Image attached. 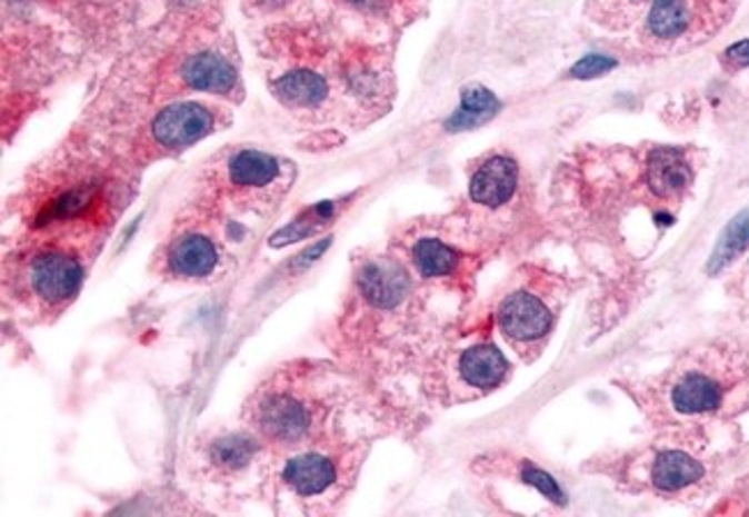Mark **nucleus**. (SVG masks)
Masks as SVG:
<instances>
[{
  "mask_svg": "<svg viewBox=\"0 0 749 517\" xmlns=\"http://www.w3.org/2000/svg\"><path fill=\"white\" fill-rule=\"evenodd\" d=\"M611 10L626 8L635 12L646 8V36L655 42H680L701 30L715 28L725 21L738 0H600Z\"/></svg>",
  "mask_w": 749,
  "mask_h": 517,
  "instance_id": "obj_1",
  "label": "nucleus"
},
{
  "mask_svg": "<svg viewBox=\"0 0 749 517\" xmlns=\"http://www.w3.org/2000/svg\"><path fill=\"white\" fill-rule=\"evenodd\" d=\"M214 128L212 113L194 102L167 107L152 120V135L164 148H184L208 137Z\"/></svg>",
  "mask_w": 749,
  "mask_h": 517,
  "instance_id": "obj_2",
  "label": "nucleus"
},
{
  "mask_svg": "<svg viewBox=\"0 0 749 517\" xmlns=\"http://www.w3.org/2000/svg\"><path fill=\"white\" fill-rule=\"evenodd\" d=\"M83 280V270L77 259L62 252H44L30 266V282L47 302H66L77 296Z\"/></svg>",
  "mask_w": 749,
  "mask_h": 517,
  "instance_id": "obj_3",
  "label": "nucleus"
},
{
  "mask_svg": "<svg viewBox=\"0 0 749 517\" xmlns=\"http://www.w3.org/2000/svg\"><path fill=\"white\" fill-rule=\"evenodd\" d=\"M498 324L508 338L519 342L540 340L547 336L551 328V312L542 306V302L526 291H519L510 296L501 312H498Z\"/></svg>",
  "mask_w": 749,
  "mask_h": 517,
  "instance_id": "obj_4",
  "label": "nucleus"
},
{
  "mask_svg": "<svg viewBox=\"0 0 749 517\" xmlns=\"http://www.w3.org/2000/svg\"><path fill=\"white\" fill-rule=\"evenodd\" d=\"M646 180L660 199H673L692 182V167L680 148H655L648 156Z\"/></svg>",
  "mask_w": 749,
  "mask_h": 517,
  "instance_id": "obj_5",
  "label": "nucleus"
},
{
  "mask_svg": "<svg viewBox=\"0 0 749 517\" xmlns=\"http://www.w3.org/2000/svg\"><path fill=\"white\" fill-rule=\"evenodd\" d=\"M360 289L373 306L392 308L409 294L411 282L401 266L390 259H377L360 270Z\"/></svg>",
  "mask_w": 749,
  "mask_h": 517,
  "instance_id": "obj_6",
  "label": "nucleus"
},
{
  "mask_svg": "<svg viewBox=\"0 0 749 517\" xmlns=\"http://www.w3.org/2000/svg\"><path fill=\"white\" fill-rule=\"evenodd\" d=\"M725 402V386L706 372H685L671 388V405L680 414H710Z\"/></svg>",
  "mask_w": 749,
  "mask_h": 517,
  "instance_id": "obj_7",
  "label": "nucleus"
},
{
  "mask_svg": "<svg viewBox=\"0 0 749 517\" xmlns=\"http://www.w3.org/2000/svg\"><path fill=\"white\" fill-rule=\"evenodd\" d=\"M517 180L519 171L510 158L503 156L491 158L471 178V199L489 208L503 206L506 201L512 199L517 190Z\"/></svg>",
  "mask_w": 749,
  "mask_h": 517,
  "instance_id": "obj_8",
  "label": "nucleus"
},
{
  "mask_svg": "<svg viewBox=\"0 0 749 517\" xmlns=\"http://www.w3.org/2000/svg\"><path fill=\"white\" fill-rule=\"evenodd\" d=\"M182 79L194 90H206V93H229V90L236 88L238 74L224 56L203 51L184 60Z\"/></svg>",
  "mask_w": 749,
  "mask_h": 517,
  "instance_id": "obj_9",
  "label": "nucleus"
},
{
  "mask_svg": "<svg viewBox=\"0 0 749 517\" xmlns=\"http://www.w3.org/2000/svg\"><path fill=\"white\" fill-rule=\"evenodd\" d=\"M261 428L268 437L277 441H296L304 435L309 416L304 407L287 398V395H272V398L261 407Z\"/></svg>",
  "mask_w": 749,
  "mask_h": 517,
  "instance_id": "obj_10",
  "label": "nucleus"
},
{
  "mask_svg": "<svg viewBox=\"0 0 749 517\" xmlns=\"http://www.w3.org/2000/svg\"><path fill=\"white\" fill-rule=\"evenodd\" d=\"M459 370H461V377L468 386L489 390V388H496L498 384H501L503 377L508 375V360L496 347L480 345V347L468 349L461 356Z\"/></svg>",
  "mask_w": 749,
  "mask_h": 517,
  "instance_id": "obj_11",
  "label": "nucleus"
},
{
  "mask_svg": "<svg viewBox=\"0 0 749 517\" xmlns=\"http://www.w3.org/2000/svg\"><path fill=\"white\" fill-rule=\"evenodd\" d=\"M334 465L321 455H300L284 467V480L291 488L304 497L321 495L334 483Z\"/></svg>",
  "mask_w": 749,
  "mask_h": 517,
  "instance_id": "obj_12",
  "label": "nucleus"
},
{
  "mask_svg": "<svg viewBox=\"0 0 749 517\" xmlns=\"http://www.w3.org/2000/svg\"><path fill=\"white\" fill-rule=\"evenodd\" d=\"M217 266V248L206 236H184L171 248V268L184 278H206Z\"/></svg>",
  "mask_w": 749,
  "mask_h": 517,
  "instance_id": "obj_13",
  "label": "nucleus"
},
{
  "mask_svg": "<svg viewBox=\"0 0 749 517\" xmlns=\"http://www.w3.org/2000/svg\"><path fill=\"white\" fill-rule=\"evenodd\" d=\"M274 96L284 105L293 107H317L328 96V83L321 74L309 70H296L284 77H279L272 83Z\"/></svg>",
  "mask_w": 749,
  "mask_h": 517,
  "instance_id": "obj_14",
  "label": "nucleus"
},
{
  "mask_svg": "<svg viewBox=\"0 0 749 517\" xmlns=\"http://www.w3.org/2000/svg\"><path fill=\"white\" fill-rule=\"evenodd\" d=\"M501 109V102L496 100L491 90L485 86H468L461 93V105L459 109L450 116L446 128L450 132H461V130H471L482 123H487L489 118H493Z\"/></svg>",
  "mask_w": 749,
  "mask_h": 517,
  "instance_id": "obj_15",
  "label": "nucleus"
},
{
  "mask_svg": "<svg viewBox=\"0 0 749 517\" xmlns=\"http://www.w3.org/2000/svg\"><path fill=\"white\" fill-rule=\"evenodd\" d=\"M701 476H703V467L695 458H690L688 453H680V450L662 453L658 463H655L652 467V483L667 493L688 488V485L701 480Z\"/></svg>",
  "mask_w": 749,
  "mask_h": 517,
  "instance_id": "obj_16",
  "label": "nucleus"
},
{
  "mask_svg": "<svg viewBox=\"0 0 749 517\" xmlns=\"http://www.w3.org/2000/svg\"><path fill=\"white\" fill-rule=\"evenodd\" d=\"M279 176V162L261 150H240L229 165V178L238 188H266Z\"/></svg>",
  "mask_w": 749,
  "mask_h": 517,
  "instance_id": "obj_17",
  "label": "nucleus"
},
{
  "mask_svg": "<svg viewBox=\"0 0 749 517\" xmlns=\"http://www.w3.org/2000/svg\"><path fill=\"white\" fill-rule=\"evenodd\" d=\"M749 248V208L727 225L708 259V276H717Z\"/></svg>",
  "mask_w": 749,
  "mask_h": 517,
  "instance_id": "obj_18",
  "label": "nucleus"
},
{
  "mask_svg": "<svg viewBox=\"0 0 749 517\" xmlns=\"http://www.w3.org/2000/svg\"><path fill=\"white\" fill-rule=\"evenodd\" d=\"M413 261L425 278H441V276H450V272L457 268L459 255L441 240L422 238L416 242V248H413Z\"/></svg>",
  "mask_w": 749,
  "mask_h": 517,
  "instance_id": "obj_19",
  "label": "nucleus"
},
{
  "mask_svg": "<svg viewBox=\"0 0 749 517\" xmlns=\"http://www.w3.org/2000/svg\"><path fill=\"white\" fill-rule=\"evenodd\" d=\"M332 212H334V203L332 201H323L319 206H314L311 210H307L302 218H298L291 227L282 229L279 231L272 240H274V246H284V242H293V240H300L309 233H314L317 229H321L330 218H332Z\"/></svg>",
  "mask_w": 749,
  "mask_h": 517,
  "instance_id": "obj_20",
  "label": "nucleus"
},
{
  "mask_svg": "<svg viewBox=\"0 0 749 517\" xmlns=\"http://www.w3.org/2000/svg\"><path fill=\"white\" fill-rule=\"evenodd\" d=\"M254 455V441L244 437H227L212 446V460L227 467V469H240L244 467Z\"/></svg>",
  "mask_w": 749,
  "mask_h": 517,
  "instance_id": "obj_21",
  "label": "nucleus"
},
{
  "mask_svg": "<svg viewBox=\"0 0 749 517\" xmlns=\"http://www.w3.org/2000/svg\"><path fill=\"white\" fill-rule=\"evenodd\" d=\"M613 68H616V60L611 56L590 53V56H583L579 63L570 70V77H575V79H596V77H602V74L611 72Z\"/></svg>",
  "mask_w": 749,
  "mask_h": 517,
  "instance_id": "obj_22",
  "label": "nucleus"
},
{
  "mask_svg": "<svg viewBox=\"0 0 749 517\" xmlns=\"http://www.w3.org/2000/svg\"><path fill=\"white\" fill-rule=\"evenodd\" d=\"M523 480H526L528 485H533V488H538L545 497L553 499L556 504H563V501H566L563 490H560V485H558L549 474H545V471H540V469H536V467H526V469H523Z\"/></svg>",
  "mask_w": 749,
  "mask_h": 517,
  "instance_id": "obj_23",
  "label": "nucleus"
},
{
  "mask_svg": "<svg viewBox=\"0 0 749 517\" xmlns=\"http://www.w3.org/2000/svg\"><path fill=\"white\" fill-rule=\"evenodd\" d=\"M90 201V192L88 190H72L68 195H62L58 201H53L51 206V216L56 218H72L77 212H81Z\"/></svg>",
  "mask_w": 749,
  "mask_h": 517,
  "instance_id": "obj_24",
  "label": "nucleus"
},
{
  "mask_svg": "<svg viewBox=\"0 0 749 517\" xmlns=\"http://www.w3.org/2000/svg\"><path fill=\"white\" fill-rule=\"evenodd\" d=\"M725 63L731 70H742L749 66V40L736 42L725 51Z\"/></svg>",
  "mask_w": 749,
  "mask_h": 517,
  "instance_id": "obj_25",
  "label": "nucleus"
}]
</instances>
